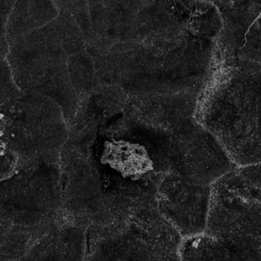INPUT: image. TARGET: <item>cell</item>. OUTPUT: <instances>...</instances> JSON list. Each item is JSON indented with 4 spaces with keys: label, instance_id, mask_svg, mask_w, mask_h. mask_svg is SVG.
Returning a JSON list of instances; mask_svg holds the SVG:
<instances>
[{
    "label": "cell",
    "instance_id": "9",
    "mask_svg": "<svg viewBox=\"0 0 261 261\" xmlns=\"http://www.w3.org/2000/svg\"><path fill=\"white\" fill-rule=\"evenodd\" d=\"M33 241L32 226L11 224L0 233V260H21Z\"/></svg>",
    "mask_w": 261,
    "mask_h": 261
},
{
    "label": "cell",
    "instance_id": "4",
    "mask_svg": "<svg viewBox=\"0 0 261 261\" xmlns=\"http://www.w3.org/2000/svg\"><path fill=\"white\" fill-rule=\"evenodd\" d=\"M68 138L60 105L34 92L0 102V156L10 160L58 154Z\"/></svg>",
    "mask_w": 261,
    "mask_h": 261
},
{
    "label": "cell",
    "instance_id": "10",
    "mask_svg": "<svg viewBox=\"0 0 261 261\" xmlns=\"http://www.w3.org/2000/svg\"><path fill=\"white\" fill-rule=\"evenodd\" d=\"M20 92L14 82L9 63L6 59L0 60V102L14 98Z\"/></svg>",
    "mask_w": 261,
    "mask_h": 261
},
{
    "label": "cell",
    "instance_id": "8",
    "mask_svg": "<svg viewBox=\"0 0 261 261\" xmlns=\"http://www.w3.org/2000/svg\"><path fill=\"white\" fill-rule=\"evenodd\" d=\"M87 229L71 220L62 222L35 239L21 260L84 259L88 252Z\"/></svg>",
    "mask_w": 261,
    "mask_h": 261
},
{
    "label": "cell",
    "instance_id": "6",
    "mask_svg": "<svg viewBox=\"0 0 261 261\" xmlns=\"http://www.w3.org/2000/svg\"><path fill=\"white\" fill-rule=\"evenodd\" d=\"M164 153L169 171L199 185H210L236 165L218 141L195 118L167 138Z\"/></svg>",
    "mask_w": 261,
    "mask_h": 261
},
{
    "label": "cell",
    "instance_id": "7",
    "mask_svg": "<svg viewBox=\"0 0 261 261\" xmlns=\"http://www.w3.org/2000/svg\"><path fill=\"white\" fill-rule=\"evenodd\" d=\"M157 209L181 238L205 229L210 200V185L194 184L168 171L155 193Z\"/></svg>",
    "mask_w": 261,
    "mask_h": 261
},
{
    "label": "cell",
    "instance_id": "2",
    "mask_svg": "<svg viewBox=\"0 0 261 261\" xmlns=\"http://www.w3.org/2000/svg\"><path fill=\"white\" fill-rule=\"evenodd\" d=\"M203 231L233 260H260V162L234 165L210 184Z\"/></svg>",
    "mask_w": 261,
    "mask_h": 261
},
{
    "label": "cell",
    "instance_id": "1",
    "mask_svg": "<svg viewBox=\"0 0 261 261\" xmlns=\"http://www.w3.org/2000/svg\"><path fill=\"white\" fill-rule=\"evenodd\" d=\"M194 118L233 164L260 162V67L245 63L210 69L198 93Z\"/></svg>",
    "mask_w": 261,
    "mask_h": 261
},
{
    "label": "cell",
    "instance_id": "3",
    "mask_svg": "<svg viewBox=\"0 0 261 261\" xmlns=\"http://www.w3.org/2000/svg\"><path fill=\"white\" fill-rule=\"evenodd\" d=\"M0 217L12 224L46 227L68 218L59 153L18 160L0 178Z\"/></svg>",
    "mask_w": 261,
    "mask_h": 261
},
{
    "label": "cell",
    "instance_id": "5",
    "mask_svg": "<svg viewBox=\"0 0 261 261\" xmlns=\"http://www.w3.org/2000/svg\"><path fill=\"white\" fill-rule=\"evenodd\" d=\"M180 240L155 201L118 223L87 229V254L91 259H178Z\"/></svg>",
    "mask_w": 261,
    "mask_h": 261
}]
</instances>
